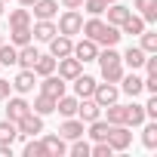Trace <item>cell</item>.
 <instances>
[{"label":"cell","mask_w":157,"mask_h":157,"mask_svg":"<svg viewBox=\"0 0 157 157\" xmlns=\"http://www.w3.org/2000/svg\"><path fill=\"white\" fill-rule=\"evenodd\" d=\"M93 43H102V46H117V40L123 37L120 34V28H114V25H108V22H102L99 16H93L90 22H83V28H80Z\"/></svg>","instance_id":"6da1fadb"},{"label":"cell","mask_w":157,"mask_h":157,"mask_svg":"<svg viewBox=\"0 0 157 157\" xmlns=\"http://www.w3.org/2000/svg\"><path fill=\"white\" fill-rule=\"evenodd\" d=\"M80 28H83V16L77 13V10H65L59 16V34L74 37V34H80Z\"/></svg>","instance_id":"7a4b0ae2"},{"label":"cell","mask_w":157,"mask_h":157,"mask_svg":"<svg viewBox=\"0 0 157 157\" xmlns=\"http://www.w3.org/2000/svg\"><path fill=\"white\" fill-rule=\"evenodd\" d=\"M16 126H19V136H28V139H34L37 132H43V114H37V111H28L25 117H19V120H16Z\"/></svg>","instance_id":"3957f363"},{"label":"cell","mask_w":157,"mask_h":157,"mask_svg":"<svg viewBox=\"0 0 157 157\" xmlns=\"http://www.w3.org/2000/svg\"><path fill=\"white\" fill-rule=\"evenodd\" d=\"M117 96H120V90H117L114 83H108V80H105V83H96V90H93V96H90V99H96V105H99V108H108V105H114V102H117Z\"/></svg>","instance_id":"277c9868"},{"label":"cell","mask_w":157,"mask_h":157,"mask_svg":"<svg viewBox=\"0 0 157 157\" xmlns=\"http://www.w3.org/2000/svg\"><path fill=\"white\" fill-rule=\"evenodd\" d=\"M129 142H132V132H129L123 123H114L111 132H108V145H111L114 151H123V148H129Z\"/></svg>","instance_id":"5b68a950"},{"label":"cell","mask_w":157,"mask_h":157,"mask_svg":"<svg viewBox=\"0 0 157 157\" xmlns=\"http://www.w3.org/2000/svg\"><path fill=\"white\" fill-rule=\"evenodd\" d=\"M56 68H59V77H62V80H74V77L80 74L83 62L74 59V56H65V59H56Z\"/></svg>","instance_id":"8992f818"},{"label":"cell","mask_w":157,"mask_h":157,"mask_svg":"<svg viewBox=\"0 0 157 157\" xmlns=\"http://www.w3.org/2000/svg\"><path fill=\"white\" fill-rule=\"evenodd\" d=\"M71 56H74V59H80V62H96V56H99V43H93L90 37H83L80 43H74Z\"/></svg>","instance_id":"52a82bcc"},{"label":"cell","mask_w":157,"mask_h":157,"mask_svg":"<svg viewBox=\"0 0 157 157\" xmlns=\"http://www.w3.org/2000/svg\"><path fill=\"white\" fill-rule=\"evenodd\" d=\"M102 117V108L96 105V99H83V102H77V120H83V123H93Z\"/></svg>","instance_id":"ba28073f"},{"label":"cell","mask_w":157,"mask_h":157,"mask_svg":"<svg viewBox=\"0 0 157 157\" xmlns=\"http://www.w3.org/2000/svg\"><path fill=\"white\" fill-rule=\"evenodd\" d=\"M56 34H59V28L52 25V19H37V25L31 28V37L34 40H43V43H49Z\"/></svg>","instance_id":"9c48e42d"},{"label":"cell","mask_w":157,"mask_h":157,"mask_svg":"<svg viewBox=\"0 0 157 157\" xmlns=\"http://www.w3.org/2000/svg\"><path fill=\"white\" fill-rule=\"evenodd\" d=\"M65 80L62 77H56V71L52 74H46L43 77V83H40V93H46V96H52V99H59V96H65Z\"/></svg>","instance_id":"30bf717a"},{"label":"cell","mask_w":157,"mask_h":157,"mask_svg":"<svg viewBox=\"0 0 157 157\" xmlns=\"http://www.w3.org/2000/svg\"><path fill=\"white\" fill-rule=\"evenodd\" d=\"M71 49H74V40H71V37H65V34H59V37H52V40H49V56H56V59L71 56Z\"/></svg>","instance_id":"8fae6325"},{"label":"cell","mask_w":157,"mask_h":157,"mask_svg":"<svg viewBox=\"0 0 157 157\" xmlns=\"http://www.w3.org/2000/svg\"><path fill=\"white\" fill-rule=\"evenodd\" d=\"M120 83H123L120 90H123L126 96H132V99L145 93V80H142V77H139V74H123V77H120Z\"/></svg>","instance_id":"7c38bea8"},{"label":"cell","mask_w":157,"mask_h":157,"mask_svg":"<svg viewBox=\"0 0 157 157\" xmlns=\"http://www.w3.org/2000/svg\"><path fill=\"white\" fill-rule=\"evenodd\" d=\"M34 77H37V74H34L31 68H22V71H19V77H16V80H13V86H16V93H22V96H25V93H31V90H34V83H37Z\"/></svg>","instance_id":"4fadbf2b"},{"label":"cell","mask_w":157,"mask_h":157,"mask_svg":"<svg viewBox=\"0 0 157 157\" xmlns=\"http://www.w3.org/2000/svg\"><path fill=\"white\" fill-rule=\"evenodd\" d=\"M86 129H83V120H74V117H65V123H62V129H59V136L62 139H80Z\"/></svg>","instance_id":"5bb4252c"},{"label":"cell","mask_w":157,"mask_h":157,"mask_svg":"<svg viewBox=\"0 0 157 157\" xmlns=\"http://www.w3.org/2000/svg\"><path fill=\"white\" fill-rule=\"evenodd\" d=\"M93 90H96V80H93V77H86V74H77V77H74V93H77V99H90Z\"/></svg>","instance_id":"9a60e30c"},{"label":"cell","mask_w":157,"mask_h":157,"mask_svg":"<svg viewBox=\"0 0 157 157\" xmlns=\"http://www.w3.org/2000/svg\"><path fill=\"white\" fill-rule=\"evenodd\" d=\"M129 6H123V3H111V10H108V25H114V28H120L126 19H129Z\"/></svg>","instance_id":"2e32d148"},{"label":"cell","mask_w":157,"mask_h":157,"mask_svg":"<svg viewBox=\"0 0 157 157\" xmlns=\"http://www.w3.org/2000/svg\"><path fill=\"white\" fill-rule=\"evenodd\" d=\"M145 123V105H126V117H123V126H142Z\"/></svg>","instance_id":"e0dca14e"},{"label":"cell","mask_w":157,"mask_h":157,"mask_svg":"<svg viewBox=\"0 0 157 157\" xmlns=\"http://www.w3.org/2000/svg\"><path fill=\"white\" fill-rule=\"evenodd\" d=\"M43 148H46V157H62L68 151V145H65L62 136H46L43 139Z\"/></svg>","instance_id":"ac0fdd59"},{"label":"cell","mask_w":157,"mask_h":157,"mask_svg":"<svg viewBox=\"0 0 157 157\" xmlns=\"http://www.w3.org/2000/svg\"><path fill=\"white\" fill-rule=\"evenodd\" d=\"M19 139V126H16V120H0V145H13Z\"/></svg>","instance_id":"d6986e66"},{"label":"cell","mask_w":157,"mask_h":157,"mask_svg":"<svg viewBox=\"0 0 157 157\" xmlns=\"http://www.w3.org/2000/svg\"><path fill=\"white\" fill-rule=\"evenodd\" d=\"M77 102H80V99H74V96H59L56 99V111L62 117H74L77 114Z\"/></svg>","instance_id":"ffe728a7"},{"label":"cell","mask_w":157,"mask_h":157,"mask_svg":"<svg viewBox=\"0 0 157 157\" xmlns=\"http://www.w3.org/2000/svg\"><path fill=\"white\" fill-rule=\"evenodd\" d=\"M34 37H31V25H19V28H13L10 31V43L19 49V46H25V43H31Z\"/></svg>","instance_id":"44dd1931"},{"label":"cell","mask_w":157,"mask_h":157,"mask_svg":"<svg viewBox=\"0 0 157 157\" xmlns=\"http://www.w3.org/2000/svg\"><path fill=\"white\" fill-rule=\"evenodd\" d=\"M37 49L31 46V43H25V46H19V56H16V65H22V68H34V62H37Z\"/></svg>","instance_id":"7402d4cb"},{"label":"cell","mask_w":157,"mask_h":157,"mask_svg":"<svg viewBox=\"0 0 157 157\" xmlns=\"http://www.w3.org/2000/svg\"><path fill=\"white\" fill-rule=\"evenodd\" d=\"M145 56H148V52H145L142 46H129V49H126V52L120 56V62H126V65H129V68L136 71V68H142V62H145Z\"/></svg>","instance_id":"603a6c76"},{"label":"cell","mask_w":157,"mask_h":157,"mask_svg":"<svg viewBox=\"0 0 157 157\" xmlns=\"http://www.w3.org/2000/svg\"><path fill=\"white\" fill-rule=\"evenodd\" d=\"M59 13V3L56 0H34V16L37 19H52Z\"/></svg>","instance_id":"cb8c5ba5"},{"label":"cell","mask_w":157,"mask_h":157,"mask_svg":"<svg viewBox=\"0 0 157 157\" xmlns=\"http://www.w3.org/2000/svg\"><path fill=\"white\" fill-rule=\"evenodd\" d=\"M31 111V105L25 102V99H10V105H6V117L10 120H19V117H25Z\"/></svg>","instance_id":"d4e9b609"},{"label":"cell","mask_w":157,"mask_h":157,"mask_svg":"<svg viewBox=\"0 0 157 157\" xmlns=\"http://www.w3.org/2000/svg\"><path fill=\"white\" fill-rule=\"evenodd\" d=\"M108 132H111V123H108V120H102V117H99V120H93V123H90V139H93V142H105V139H108Z\"/></svg>","instance_id":"484cf974"},{"label":"cell","mask_w":157,"mask_h":157,"mask_svg":"<svg viewBox=\"0 0 157 157\" xmlns=\"http://www.w3.org/2000/svg\"><path fill=\"white\" fill-rule=\"evenodd\" d=\"M102 77L108 83H120V77H123V62H108L102 65Z\"/></svg>","instance_id":"4316f807"},{"label":"cell","mask_w":157,"mask_h":157,"mask_svg":"<svg viewBox=\"0 0 157 157\" xmlns=\"http://www.w3.org/2000/svg\"><path fill=\"white\" fill-rule=\"evenodd\" d=\"M142 31H145V19H142V16H132V13H129V19L120 25V34H132V37H136V34H142Z\"/></svg>","instance_id":"83f0119b"},{"label":"cell","mask_w":157,"mask_h":157,"mask_svg":"<svg viewBox=\"0 0 157 157\" xmlns=\"http://www.w3.org/2000/svg\"><path fill=\"white\" fill-rule=\"evenodd\" d=\"M34 74H40V77H46V74H52L56 71V56H37V62H34V68H31Z\"/></svg>","instance_id":"f1b7e54d"},{"label":"cell","mask_w":157,"mask_h":157,"mask_svg":"<svg viewBox=\"0 0 157 157\" xmlns=\"http://www.w3.org/2000/svg\"><path fill=\"white\" fill-rule=\"evenodd\" d=\"M31 111H37V114H52V111H56V99H52V96H46V93H40V96L34 99Z\"/></svg>","instance_id":"f546056e"},{"label":"cell","mask_w":157,"mask_h":157,"mask_svg":"<svg viewBox=\"0 0 157 157\" xmlns=\"http://www.w3.org/2000/svg\"><path fill=\"white\" fill-rule=\"evenodd\" d=\"M132 10H142L145 22H157V0H136Z\"/></svg>","instance_id":"4dcf8cb0"},{"label":"cell","mask_w":157,"mask_h":157,"mask_svg":"<svg viewBox=\"0 0 157 157\" xmlns=\"http://www.w3.org/2000/svg\"><path fill=\"white\" fill-rule=\"evenodd\" d=\"M19 25H31V10H13L10 13V28H19Z\"/></svg>","instance_id":"1f68e13d"},{"label":"cell","mask_w":157,"mask_h":157,"mask_svg":"<svg viewBox=\"0 0 157 157\" xmlns=\"http://www.w3.org/2000/svg\"><path fill=\"white\" fill-rule=\"evenodd\" d=\"M16 56H19V49L13 43H0V65H16Z\"/></svg>","instance_id":"d6a6232c"},{"label":"cell","mask_w":157,"mask_h":157,"mask_svg":"<svg viewBox=\"0 0 157 157\" xmlns=\"http://www.w3.org/2000/svg\"><path fill=\"white\" fill-rule=\"evenodd\" d=\"M123 117H126V105H108V123L114 126V123H123Z\"/></svg>","instance_id":"836d02e7"},{"label":"cell","mask_w":157,"mask_h":157,"mask_svg":"<svg viewBox=\"0 0 157 157\" xmlns=\"http://www.w3.org/2000/svg\"><path fill=\"white\" fill-rule=\"evenodd\" d=\"M142 145H145V148H157V123H148V126H145Z\"/></svg>","instance_id":"e575fe53"},{"label":"cell","mask_w":157,"mask_h":157,"mask_svg":"<svg viewBox=\"0 0 157 157\" xmlns=\"http://www.w3.org/2000/svg\"><path fill=\"white\" fill-rule=\"evenodd\" d=\"M90 154H93V157H111V154H114V148H111V145H108V139H105V142L90 145Z\"/></svg>","instance_id":"d590c367"},{"label":"cell","mask_w":157,"mask_h":157,"mask_svg":"<svg viewBox=\"0 0 157 157\" xmlns=\"http://www.w3.org/2000/svg\"><path fill=\"white\" fill-rule=\"evenodd\" d=\"M96 62H99V65H108V62H120V52H117L114 46H105V52H99V56H96Z\"/></svg>","instance_id":"8d00e7d4"},{"label":"cell","mask_w":157,"mask_h":157,"mask_svg":"<svg viewBox=\"0 0 157 157\" xmlns=\"http://www.w3.org/2000/svg\"><path fill=\"white\" fill-rule=\"evenodd\" d=\"M71 142H74V145H71V154H74V157H90V145L83 142V136H80V139H71Z\"/></svg>","instance_id":"74e56055"},{"label":"cell","mask_w":157,"mask_h":157,"mask_svg":"<svg viewBox=\"0 0 157 157\" xmlns=\"http://www.w3.org/2000/svg\"><path fill=\"white\" fill-rule=\"evenodd\" d=\"M25 157H46L43 142H28V145H25Z\"/></svg>","instance_id":"f35d334b"},{"label":"cell","mask_w":157,"mask_h":157,"mask_svg":"<svg viewBox=\"0 0 157 157\" xmlns=\"http://www.w3.org/2000/svg\"><path fill=\"white\" fill-rule=\"evenodd\" d=\"M83 6H86V13H90V16H102V13L108 10V3H105V0H86Z\"/></svg>","instance_id":"ab89813d"},{"label":"cell","mask_w":157,"mask_h":157,"mask_svg":"<svg viewBox=\"0 0 157 157\" xmlns=\"http://www.w3.org/2000/svg\"><path fill=\"white\" fill-rule=\"evenodd\" d=\"M142 49L145 52H157V34H145L142 31Z\"/></svg>","instance_id":"60d3db41"},{"label":"cell","mask_w":157,"mask_h":157,"mask_svg":"<svg viewBox=\"0 0 157 157\" xmlns=\"http://www.w3.org/2000/svg\"><path fill=\"white\" fill-rule=\"evenodd\" d=\"M145 117H157V93H151V99L145 102Z\"/></svg>","instance_id":"b9f144b4"},{"label":"cell","mask_w":157,"mask_h":157,"mask_svg":"<svg viewBox=\"0 0 157 157\" xmlns=\"http://www.w3.org/2000/svg\"><path fill=\"white\" fill-rule=\"evenodd\" d=\"M10 90H13V83L0 77V102H3V99H10Z\"/></svg>","instance_id":"7bdbcfd3"},{"label":"cell","mask_w":157,"mask_h":157,"mask_svg":"<svg viewBox=\"0 0 157 157\" xmlns=\"http://www.w3.org/2000/svg\"><path fill=\"white\" fill-rule=\"evenodd\" d=\"M62 6H65V10H80L83 0H62Z\"/></svg>","instance_id":"ee69618b"},{"label":"cell","mask_w":157,"mask_h":157,"mask_svg":"<svg viewBox=\"0 0 157 157\" xmlns=\"http://www.w3.org/2000/svg\"><path fill=\"white\" fill-rule=\"evenodd\" d=\"M13 154V145H0V157H10Z\"/></svg>","instance_id":"f6af8a7d"},{"label":"cell","mask_w":157,"mask_h":157,"mask_svg":"<svg viewBox=\"0 0 157 157\" xmlns=\"http://www.w3.org/2000/svg\"><path fill=\"white\" fill-rule=\"evenodd\" d=\"M19 3H22V6H34V0H19Z\"/></svg>","instance_id":"bcb514c9"},{"label":"cell","mask_w":157,"mask_h":157,"mask_svg":"<svg viewBox=\"0 0 157 157\" xmlns=\"http://www.w3.org/2000/svg\"><path fill=\"white\" fill-rule=\"evenodd\" d=\"M0 16H3V0H0Z\"/></svg>","instance_id":"7dc6e473"},{"label":"cell","mask_w":157,"mask_h":157,"mask_svg":"<svg viewBox=\"0 0 157 157\" xmlns=\"http://www.w3.org/2000/svg\"><path fill=\"white\" fill-rule=\"evenodd\" d=\"M105 3H108V6H111V3H117V0H105Z\"/></svg>","instance_id":"c3c4849f"},{"label":"cell","mask_w":157,"mask_h":157,"mask_svg":"<svg viewBox=\"0 0 157 157\" xmlns=\"http://www.w3.org/2000/svg\"><path fill=\"white\" fill-rule=\"evenodd\" d=\"M0 43H3V34H0Z\"/></svg>","instance_id":"681fc988"},{"label":"cell","mask_w":157,"mask_h":157,"mask_svg":"<svg viewBox=\"0 0 157 157\" xmlns=\"http://www.w3.org/2000/svg\"><path fill=\"white\" fill-rule=\"evenodd\" d=\"M3 3H6V0H3Z\"/></svg>","instance_id":"f907efd6"}]
</instances>
